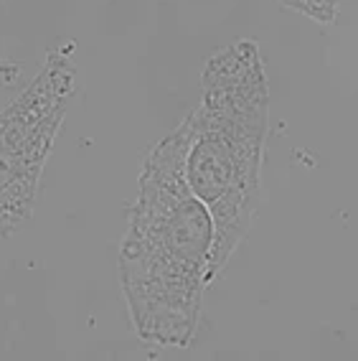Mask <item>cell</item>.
Segmentation results:
<instances>
[{
	"label": "cell",
	"mask_w": 358,
	"mask_h": 361,
	"mask_svg": "<svg viewBox=\"0 0 358 361\" xmlns=\"http://www.w3.org/2000/svg\"><path fill=\"white\" fill-rule=\"evenodd\" d=\"M74 49V41L54 46L39 74L0 110V237H13L33 216L41 173L77 92Z\"/></svg>",
	"instance_id": "cell-3"
},
{
	"label": "cell",
	"mask_w": 358,
	"mask_h": 361,
	"mask_svg": "<svg viewBox=\"0 0 358 361\" xmlns=\"http://www.w3.org/2000/svg\"><path fill=\"white\" fill-rule=\"evenodd\" d=\"M186 125L145 155L120 247V283L135 334L186 348L199 331L216 239L211 212L186 178Z\"/></svg>",
	"instance_id": "cell-1"
},
{
	"label": "cell",
	"mask_w": 358,
	"mask_h": 361,
	"mask_svg": "<svg viewBox=\"0 0 358 361\" xmlns=\"http://www.w3.org/2000/svg\"><path fill=\"white\" fill-rule=\"evenodd\" d=\"M183 125L186 178L216 226L209 267L214 283L249 237L262 204L269 82L257 41L239 39L209 56L201 71V102Z\"/></svg>",
	"instance_id": "cell-2"
},
{
	"label": "cell",
	"mask_w": 358,
	"mask_h": 361,
	"mask_svg": "<svg viewBox=\"0 0 358 361\" xmlns=\"http://www.w3.org/2000/svg\"><path fill=\"white\" fill-rule=\"evenodd\" d=\"M280 3L295 13L307 16L315 23H333L340 6V0H280Z\"/></svg>",
	"instance_id": "cell-4"
}]
</instances>
